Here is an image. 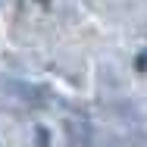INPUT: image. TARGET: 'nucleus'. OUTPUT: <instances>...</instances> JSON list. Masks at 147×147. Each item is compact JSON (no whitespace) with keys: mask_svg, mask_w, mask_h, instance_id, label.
I'll return each instance as SVG.
<instances>
[{"mask_svg":"<svg viewBox=\"0 0 147 147\" xmlns=\"http://www.w3.org/2000/svg\"><path fill=\"white\" fill-rule=\"evenodd\" d=\"M66 141L69 147H91V125L85 116H66Z\"/></svg>","mask_w":147,"mask_h":147,"instance_id":"f257e3e1","label":"nucleus"},{"mask_svg":"<svg viewBox=\"0 0 147 147\" xmlns=\"http://www.w3.org/2000/svg\"><path fill=\"white\" fill-rule=\"evenodd\" d=\"M38 3H44V6H47V3H50V0H38Z\"/></svg>","mask_w":147,"mask_h":147,"instance_id":"f03ea898","label":"nucleus"}]
</instances>
